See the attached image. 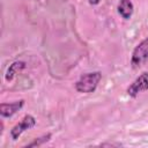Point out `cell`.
Wrapping results in <instances>:
<instances>
[{
	"label": "cell",
	"instance_id": "obj_1",
	"mask_svg": "<svg viewBox=\"0 0 148 148\" xmlns=\"http://www.w3.org/2000/svg\"><path fill=\"white\" fill-rule=\"evenodd\" d=\"M102 79L101 72H91L82 75L75 83V89L82 94L94 92Z\"/></svg>",
	"mask_w": 148,
	"mask_h": 148
},
{
	"label": "cell",
	"instance_id": "obj_5",
	"mask_svg": "<svg viewBox=\"0 0 148 148\" xmlns=\"http://www.w3.org/2000/svg\"><path fill=\"white\" fill-rule=\"evenodd\" d=\"M24 105V101L20 99L13 103H1L0 104V114L5 118H10L17 111H20Z\"/></svg>",
	"mask_w": 148,
	"mask_h": 148
},
{
	"label": "cell",
	"instance_id": "obj_2",
	"mask_svg": "<svg viewBox=\"0 0 148 148\" xmlns=\"http://www.w3.org/2000/svg\"><path fill=\"white\" fill-rule=\"evenodd\" d=\"M148 60V37L140 42L135 49L132 52V58H131V65L132 67L139 68L143 62Z\"/></svg>",
	"mask_w": 148,
	"mask_h": 148
},
{
	"label": "cell",
	"instance_id": "obj_4",
	"mask_svg": "<svg viewBox=\"0 0 148 148\" xmlns=\"http://www.w3.org/2000/svg\"><path fill=\"white\" fill-rule=\"evenodd\" d=\"M36 125V119L31 116V114H27L22 118V120L20 123H17L12 130H10V136L13 140H17L20 138V135L25 132L27 130L32 128Z\"/></svg>",
	"mask_w": 148,
	"mask_h": 148
},
{
	"label": "cell",
	"instance_id": "obj_9",
	"mask_svg": "<svg viewBox=\"0 0 148 148\" xmlns=\"http://www.w3.org/2000/svg\"><path fill=\"white\" fill-rule=\"evenodd\" d=\"M88 1H89L90 5H98L101 0H88Z\"/></svg>",
	"mask_w": 148,
	"mask_h": 148
},
{
	"label": "cell",
	"instance_id": "obj_8",
	"mask_svg": "<svg viewBox=\"0 0 148 148\" xmlns=\"http://www.w3.org/2000/svg\"><path fill=\"white\" fill-rule=\"evenodd\" d=\"M51 136H52V134H51V133L44 134L43 136H40V138H37V139H36V140H34L31 143L27 145V147H39V146L44 145L45 142H47V141L51 139Z\"/></svg>",
	"mask_w": 148,
	"mask_h": 148
},
{
	"label": "cell",
	"instance_id": "obj_3",
	"mask_svg": "<svg viewBox=\"0 0 148 148\" xmlns=\"http://www.w3.org/2000/svg\"><path fill=\"white\" fill-rule=\"evenodd\" d=\"M148 90V72L140 74L127 88V95L130 97H136L140 92Z\"/></svg>",
	"mask_w": 148,
	"mask_h": 148
},
{
	"label": "cell",
	"instance_id": "obj_7",
	"mask_svg": "<svg viewBox=\"0 0 148 148\" xmlns=\"http://www.w3.org/2000/svg\"><path fill=\"white\" fill-rule=\"evenodd\" d=\"M24 68H25V62L24 61H14L12 65H9V67L7 69V73H6V76H5L6 80L12 81L14 79V76Z\"/></svg>",
	"mask_w": 148,
	"mask_h": 148
},
{
	"label": "cell",
	"instance_id": "obj_6",
	"mask_svg": "<svg viewBox=\"0 0 148 148\" xmlns=\"http://www.w3.org/2000/svg\"><path fill=\"white\" fill-rule=\"evenodd\" d=\"M118 13L119 15L124 18V20H130L133 10H134V6L132 3L131 0H120L118 3Z\"/></svg>",
	"mask_w": 148,
	"mask_h": 148
}]
</instances>
